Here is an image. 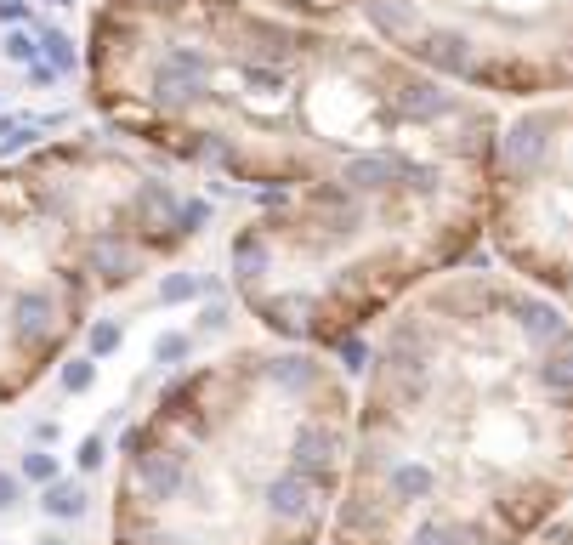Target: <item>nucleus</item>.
I'll return each instance as SVG.
<instances>
[{
    "label": "nucleus",
    "mask_w": 573,
    "mask_h": 545,
    "mask_svg": "<svg viewBox=\"0 0 573 545\" xmlns=\"http://www.w3.org/2000/svg\"><path fill=\"white\" fill-rule=\"evenodd\" d=\"M216 228V194L103 125L0 165V404L69 335Z\"/></svg>",
    "instance_id": "3"
},
{
    "label": "nucleus",
    "mask_w": 573,
    "mask_h": 545,
    "mask_svg": "<svg viewBox=\"0 0 573 545\" xmlns=\"http://www.w3.org/2000/svg\"><path fill=\"white\" fill-rule=\"evenodd\" d=\"M483 245L573 324V97L500 120Z\"/></svg>",
    "instance_id": "5"
},
{
    "label": "nucleus",
    "mask_w": 573,
    "mask_h": 545,
    "mask_svg": "<svg viewBox=\"0 0 573 545\" xmlns=\"http://www.w3.org/2000/svg\"><path fill=\"white\" fill-rule=\"evenodd\" d=\"M91 125L239 194V301L296 347H347L471 262L505 108L352 29L244 0H91Z\"/></svg>",
    "instance_id": "1"
},
{
    "label": "nucleus",
    "mask_w": 573,
    "mask_h": 545,
    "mask_svg": "<svg viewBox=\"0 0 573 545\" xmlns=\"http://www.w3.org/2000/svg\"><path fill=\"white\" fill-rule=\"evenodd\" d=\"M6 500H12V483H6V477H0V506H6Z\"/></svg>",
    "instance_id": "7"
},
{
    "label": "nucleus",
    "mask_w": 573,
    "mask_h": 545,
    "mask_svg": "<svg viewBox=\"0 0 573 545\" xmlns=\"http://www.w3.org/2000/svg\"><path fill=\"white\" fill-rule=\"evenodd\" d=\"M91 0H0V165L91 131Z\"/></svg>",
    "instance_id": "6"
},
{
    "label": "nucleus",
    "mask_w": 573,
    "mask_h": 545,
    "mask_svg": "<svg viewBox=\"0 0 573 545\" xmlns=\"http://www.w3.org/2000/svg\"><path fill=\"white\" fill-rule=\"evenodd\" d=\"M273 18L352 29L494 108L573 97V0H244Z\"/></svg>",
    "instance_id": "4"
},
{
    "label": "nucleus",
    "mask_w": 573,
    "mask_h": 545,
    "mask_svg": "<svg viewBox=\"0 0 573 545\" xmlns=\"http://www.w3.org/2000/svg\"><path fill=\"white\" fill-rule=\"evenodd\" d=\"M347 426L341 545H522L573 489V324L500 262L375 318Z\"/></svg>",
    "instance_id": "2"
}]
</instances>
